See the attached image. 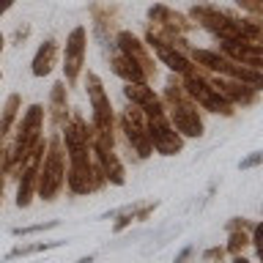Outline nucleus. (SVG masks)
<instances>
[{"instance_id": "f257e3e1", "label": "nucleus", "mask_w": 263, "mask_h": 263, "mask_svg": "<svg viewBox=\"0 0 263 263\" xmlns=\"http://www.w3.org/2000/svg\"><path fill=\"white\" fill-rule=\"evenodd\" d=\"M164 102H167V118L178 135H184V137L203 135V121L197 115V104L186 93L184 82H176V77H173L167 82V88H164Z\"/></svg>"}, {"instance_id": "f03ea898", "label": "nucleus", "mask_w": 263, "mask_h": 263, "mask_svg": "<svg viewBox=\"0 0 263 263\" xmlns=\"http://www.w3.org/2000/svg\"><path fill=\"white\" fill-rule=\"evenodd\" d=\"M184 88H186V93L195 99L197 107H203V110H209V112L228 115V118L233 115V104H230L228 99L211 85V82H209V71L200 69V66H195V71L184 74Z\"/></svg>"}, {"instance_id": "7ed1b4c3", "label": "nucleus", "mask_w": 263, "mask_h": 263, "mask_svg": "<svg viewBox=\"0 0 263 263\" xmlns=\"http://www.w3.org/2000/svg\"><path fill=\"white\" fill-rule=\"evenodd\" d=\"M192 20H197L209 33L219 36L222 41H230V39H244V25L238 16L228 14V11H219L217 6H195L189 11Z\"/></svg>"}, {"instance_id": "20e7f679", "label": "nucleus", "mask_w": 263, "mask_h": 263, "mask_svg": "<svg viewBox=\"0 0 263 263\" xmlns=\"http://www.w3.org/2000/svg\"><path fill=\"white\" fill-rule=\"evenodd\" d=\"M145 47H151V49H156V55H159V61H164L170 66L173 71L176 74H181V77H184V74H189V71H195V66H192V61H189V58L181 52V49H176L170 44L167 39L162 36L159 30H148V44Z\"/></svg>"}, {"instance_id": "39448f33", "label": "nucleus", "mask_w": 263, "mask_h": 263, "mask_svg": "<svg viewBox=\"0 0 263 263\" xmlns=\"http://www.w3.org/2000/svg\"><path fill=\"white\" fill-rule=\"evenodd\" d=\"M63 184V148H61V140H52L49 143V151H47V159H44V173H41V195L44 197H52Z\"/></svg>"}, {"instance_id": "423d86ee", "label": "nucleus", "mask_w": 263, "mask_h": 263, "mask_svg": "<svg viewBox=\"0 0 263 263\" xmlns=\"http://www.w3.org/2000/svg\"><path fill=\"white\" fill-rule=\"evenodd\" d=\"M115 47H118V52H123L129 58L135 66H140V71L145 74V80L148 77H154L156 74V66H154V58L148 55V49H145V44L140 41L135 33H118V39H115Z\"/></svg>"}, {"instance_id": "0eeeda50", "label": "nucleus", "mask_w": 263, "mask_h": 263, "mask_svg": "<svg viewBox=\"0 0 263 263\" xmlns=\"http://www.w3.org/2000/svg\"><path fill=\"white\" fill-rule=\"evenodd\" d=\"M82 63H85V28H74L71 36L66 39V52H63V71L71 85L80 80Z\"/></svg>"}, {"instance_id": "6e6552de", "label": "nucleus", "mask_w": 263, "mask_h": 263, "mask_svg": "<svg viewBox=\"0 0 263 263\" xmlns=\"http://www.w3.org/2000/svg\"><path fill=\"white\" fill-rule=\"evenodd\" d=\"M219 47H222V55H228L230 61L252 66V69H263V47L255 44V41L230 39V41H222Z\"/></svg>"}, {"instance_id": "1a4fd4ad", "label": "nucleus", "mask_w": 263, "mask_h": 263, "mask_svg": "<svg viewBox=\"0 0 263 263\" xmlns=\"http://www.w3.org/2000/svg\"><path fill=\"white\" fill-rule=\"evenodd\" d=\"M148 20L154 22L151 28L162 30V33H176V36H184L186 30H192V22H189L184 14L170 11L167 6H151V8H148Z\"/></svg>"}, {"instance_id": "9d476101", "label": "nucleus", "mask_w": 263, "mask_h": 263, "mask_svg": "<svg viewBox=\"0 0 263 263\" xmlns=\"http://www.w3.org/2000/svg\"><path fill=\"white\" fill-rule=\"evenodd\" d=\"M110 66H112V71L118 74L121 80H126V82H145V74L140 71V66H135L123 52H118V49L112 52Z\"/></svg>"}, {"instance_id": "9b49d317", "label": "nucleus", "mask_w": 263, "mask_h": 263, "mask_svg": "<svg viewBox=\"0 0 263 263\" xmlns=\"http://www.w3.org/2000/svg\"><path fill=\"white\" fill-rule=\"evenodd\" d=\"M58 61V44L55 41H44V44L39 47L36 58H33V74L36 77H44V74L52 71V66Z\"/></svg>"}, {"instance_id": "f8f14e48", "label": "nucleus", "mask_w": 263, "mask_h": 263, "mask_svg": "<svg viewBox=\"0 0 263 263\" xmlns=\"http://www.w3.org/2000/svg\"><path fill=\"white\" fill-rule=\"evenodd\" d=\"M49 115H52V126H63L66 123V88H63V82L52 85V93H49Z\"/></svg>"}, {"instance_id": "ddd939ff", "label": "nucleus", "mask_w": 263, "mask_h": 263, "mask_svg": "<svg viewBox=\"0 0 263 263\" xmlns=\"http://www.w3.org/2000/svg\"><path fill=\"white\" fill-rule=\"evenodd\" d=\"M16 112H20V96L11 93V96H8V102H6V107H3V115H0V140L11 132L14 121H16Z\"/></svg>"}, {"instance_id": "4468645a", "label": "nucleus", "mask_w": 263, "mask_h": 263, "mask_svg": "<svg viewBox=\"0 0 263 263\" xmlns=\"http://www.w3.org/2000/svg\"><path fill=\"white\" fill-rule=\"evenodd\" d=\"M260 162H263V151H255V154L247 156V159L238 162V167H241V170H250V167H255V164H260Z\"/></svg>"}, {"instance_id": "2eb2a0df", "label": "nucleus", "mask_w": 263, "mask_h": 263, "mask_svg": "<svg viewBox=\"0 0 263 263\" xmlns=\"http://www.w3.org/2000/svg\"><path fill=\"white\" fill-rule=\"evenodd\" d=\"M244 244H247V236L244 233H233V236H230V252H238Z\"/></svg>"}, {"instance_id": "dca6fc26", "label": "nucleus", "mask_w": 263, "mask_h": 263, "mask_svg": "<svg viewBox=\"0 0 263 263\" xmlns=\"http://www.w3.org/2000/svg\"><path fill=\"white\" fill-rule=\"evenodd\" d=\"M217 258H222V250H209L205 252V260H217Z\"/></svg>"}, {"instance_id": "f3484780", "label": "nucleus", "mask_w": 263, "mask_h": 263, "mask_svg": "<svg viewBox=\"0 0 263 263\" xmlns=\"http://www.w3.org/2000/svg\"><path fill=\"white\" fill-rule=\"evenodd\" d=\"M11 6H14V0H0V16H3Z\"/></svg>"}, {"instance_id": "a211bd4d", "label": "nucleus", "mask_w": 263, "mask_h": 263, "mask_svg": "<svg viewBox=\"0 0 263 263\" xmlns=\"http://www.w3.org/2000/svg\"><path fill=\"white\" fill-rule=\"evenodd\" d=\"M189 255H192V247H186V250L178 255V260H176V263H186V258H189Z\"/></svg>"}, {"instance_id": "6ab92c4d", "label": "nucleus", "mask_w": 263, "mask_h": 263, "mask_svg": "<svg viewBox=\"0 0 263 263\" xmlns=\"http://www.w3.org/2000/svg\"><path fill=\"white\" fill-rule=\"evenodd\" d=\"M233 263H250V260H244V258H236Z\"/></svg>"}, {"instance_id": "aec40b11", "label": "nucleus", "mask_w": 263, "mask_h": 263, "mask_svg": "<svg viewBox=\"0 0 263 263\" xmlns=\"http://www.w3.org/2000/svg\"><path fill=\"white\" fill-rule=\"evenodd\" d=\"M0 49H3V36H0Z\"/></svg>"}]
</instances>
